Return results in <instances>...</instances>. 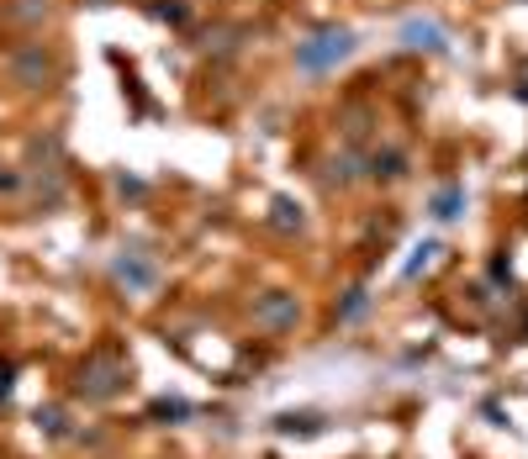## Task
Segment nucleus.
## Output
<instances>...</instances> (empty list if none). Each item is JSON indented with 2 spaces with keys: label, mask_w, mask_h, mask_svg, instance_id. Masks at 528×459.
Returning a JSON list of instances; mask_svg holds the SVG:
<instances>
[{
  "label": "nucleus",
  "mask_w": 528,
  "mask_h": 459,
  "mask_svg": "<svg viewBox=\"0 0 528 459\" xmlns=\"http://www.w3.org/2000/svg\"><path fill=\"white\" fill-rule=\"evenodd\" d=\"M354 53V32H323V38H312V42H301L296 48V64L301 69H333V64H344Z\"/></svg>",
  "instance_id": "obj_1"
},
{
  "label": "nucleus",
  "mask_w": 528,
  "mask_h": 459,
  "mask_svg": "<svg viewBox=\"0 0 528 459\" xmlns=\"http://www.w3.org/2000/svg\"><path fill=\"white\" fill-rule=\"evenodd\" d=\"M402 38H407V48H423V53H444L449 48V38H444L439 22H407Z\"/></svg>",
  "instance_id": "obj_2"
},
{
  "label": "nucleus",
  "mask_w": 528,
  "mask_h": 459,
  "mask_svg": "<svg viewBox=\"0 0 528 459\" xmlns=\"http://www.w3.org/2000/svg\"><path fill=\"white\" fill-rule=\"evenodd\" d=\"M117 275H122L132 291H148V286L159 280V275H154V264H138V259H122V264H117Z\"/></svg>",
  "instance_id": "obj_3"
},
{
  "label": "nucleus",
  "mask_w": 528,
  "mask_h": 459,
  "mask_svg": "<svg viewBox=\"0 0 528 459\" xmlns=\"http://www.w3.org/2000/svg\"><path fill=\"white\" fill-rule=\"evenodd\" d=\"M460 211H465V190H460V185H449V190L434 196V216H439V222H454Z\"/></svg>",
  "instance_id": "obj_4"
},
{
  "label": "nucleus",
  "mask_w": 528,
  "mask_h": 459,
  "mask_svg": "<svg viewBox=\"0 0 528 459\" xmlns=\"http://www.w3.org/2000/svg\"><path fill=\"white\" fill-rule=\"evenodd\" d=\"M291 317H296V301H291V296H281V301H264V306H259V322H264V328H285Z\"/></svg>",
  "instance_id": "obj_5"
},
{
  "label": "nucleus",
  "mask_w": 528,
  "mask_h": 459,
  "mask_svg": "<svg viewBox=\"0 0 528 459\" xmlns=\"http://www.w3.org/2000/svg\"><path fill=\"white\" fill-rule=\"evenodd\" d=\"M275 428H281V433H318V428H323V422L312 418V412H301V418H296V412H285V418L275 422Z\"/></svg>",
  "instance_id": "obj_6"
},
{
  "label": "nucleus",
  "mask_w": 528,
  "mask_h": 459,
  "mask_svg": "<svg viewBox=\"0 0 528 459\" xmlns=\"http://www.w3.org/2000/svg\"><path fill=\"white\" fill-rule=\"evenodd\" d=\"M154 418H191V407H185V402H159Z\"/></svg>",
  "instance_id": "obj_7"
},
{
  "label": "nucleus",
  "mask_w": 528,
  "mask_h": 459,
  "mask_svg": "<svg viewBox=\"0 0 528 459\" xmlns=\"http://www.w3.org/2000/svg\"><path fill=\"white\" fill-rule=\"evenodd\" d=\"M360 312H365V291H349V301H344L338 317H360Z\"/></svg>",
  "instance_id": "obj_8"
},
{
  "label": "nucleus",
  "mask_w": 528,
  "mask_h": 459,
  "mask_svg": "<svg viewBox=\"0 0 528 459\" xmlns=\"http://www.w3.org/2000/svg\"><path fill=\"white\" fill-rule=\"evenodd\" d=\"M11 396V370H0V402Z\"/></svg>",
  "instance_id": "obj_9"
}]
</instances>
